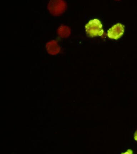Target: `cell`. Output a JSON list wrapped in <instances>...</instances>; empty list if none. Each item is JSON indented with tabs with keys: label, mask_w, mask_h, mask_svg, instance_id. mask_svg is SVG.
Instances as JSON below:
<instances>
[{
	"label": "cell",
	"mask_w": 137,
	"mask_h": 154,
	"mask_svg": "<svg viewBox=\"0 0 137 154\" xmlns=\"http://www.w3.org/2000/svg\"><path fill=\"white\" fill-rule=\"evenodd\" d=\"M85 28L87 34L92 37L101 36L104 33L103 25L99 19L90 20L86 24Z\"/></svg>",
	"instance_id": "1"
},
{
	"label": "cell",
	"mask_w": 137,
	"mask_h": 154,
	"mask_svg": "<svg viewBox=\"0 0 137 154\" xmlns=\"http://www.w3.org/2000/svg\"><path fill=\"white\" fill-rule=\"evenodd\" d=\"M66 3L62 0H53L48 4V8L54 15H57L63 13L66 8Z\"/></svg>",
	"instance_id": "2"
},
{
	"label": "cell",
	"mask_w": 137,
	"mask_h": 154,
	"mask_svg": "<svg viewBox=\"0 0 137 154\" xmlns=\"http://www.w3.org/2000/svg\"><path fill=\"white\" fill-rule=\"evenodd\" d=\"M124 31V25L120 23H117L108 30L107 34L109 38L117 39L123 35Z\"/></svg>",
	"instance_id": "3"
},
{
	"label": "cell",
	"mask_w": 137,
	"mask_h": 154,
	"mask_svg": "<svg viewBox=\"0 0 137 154\" xmlns=\"http://www.w3.org/2000/svg\"><path fill=\"white\" fill-rule=\"evenodd\" d=\"M46 49L50 54L55 55L58 54L61 51V48L58 43L56 40H52L46 44Z\"/></svg>",
	"instance_id": "4"
},
{
	"label": "cell",
	"mask_w": 137,
	"mask_h": 154,
	"mask_svg": "<svg viewBox=\"0 0 137 154\" xmlns=\"http://www.w3.org/2000/svg\"><path fill=\"white\" fill-rule=\"evenodd\" d=\"M57 32L60 37L65 38L68 37L70 35L71 30L69 27L62 25L58 28Z\"/></svg>",
	"instance_id": "5"
},
{
	"label": "cell",
	"mask_w": 137,
	"mask_h": 154,
	"mask_svg": "<svg viewBox=\"0 0 137 154\" xmlns=\"http://www.w3.org/2000/svg\"><path fill=\"white\" fill-rule=\"evenodd\" d=\"M134 138L135 140L137 142V130L135 133Z\"/></svg>",
	"instance_id": "6"
}]
</instances>
